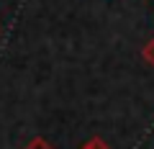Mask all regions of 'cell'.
<instances>
[{
  "mask_svg": "<svg viewBox=\"0 0 154 149\" xmlns=\"http://www.w3.org/2000/svg\"><path fill=\"white\" fill-rule=\"evenodd\" d=\"M141 57H144V62H146L149 67H154V39H149L146 44H144V49H141Z\"/></svg>",
  "mask_w": 154,
  "mask_h": 149,
  "instance_id": "obj_1",
  "label": "cell"
},
{
  "mask_svg": "<svg viewBox=\"0 0 154 149\" xmlns=\"http://www.w3.org/2000/svg\"><path fill=\"white\" fill-rule=\"evenodd\" d=\"M23 149H54V147H51L44 136H36V139H31V141H28Z\"/></svg>",
  "mask_w": 154,
  "mask_h": 149,
  "instance_id": "obj_2",
  "label": "cell"
},
{
  "mask_svg": "<svg viewBox=\"0 0 154 149\" xmlns=\"http://www.w3.org/2000/svg\"><path fill=\"white\" fill-rule=\"evenodd\" d=\"M82 149H110V147H108V144H105L100 136H93L90 141H85V144H82Z\"/></svg>",
  "mask_w": 154,
  "mask_h": 149,
  "instance_id": "obj_3",
  "label": "cell"
},
{
  "mask_svg": "<svg viewBox=\"0 0 154 149\" xmlns=\"http://www.w3.org/2000/svg\"><path fill=\"white\" fill-rule=\"evenodd\" d=\"M0 28H3V26H0Z\"/></svg>",
  "mask_w": 154,
  "mask_h": 149,
  "instance_id": "obj_4",
  "label": "cell"
}]
</instances>
